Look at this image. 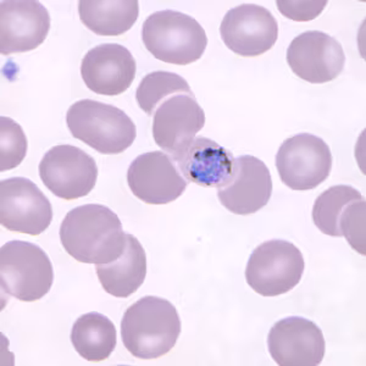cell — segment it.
I'll return each mask as SVG.
<instances>
[{
	"label": "cell",
	"mask_w": 366,
	"mask_h": 366,
	"mask_svg": "<svg viewBox=\"0 0 366 366\" xmlns=\"http://www.w3.org/2000/svg\"><path fill=\"white\" fill-rule=\"evenodd\" d=\"M64 249L84 264H108L125 248L126 233L117 214L108 207L86 204L67 212L60 226Z\"/></svg>",
	"instance_id": "cell-1"
},
{
	"label": "cell",
	"mask_w": 366,
	"mask_h": 366,
	"mask_svg": "<svg viewBox=\"0 0 366 366\" xmlns=\"http://www.w3.org/2000/svg\"><path fill=\"white\" fill-rule=\"evenodd\" d=\"M181 335V320L174 304L160 297L147 296L132 304L121 321L126 350L138 359L162 358Z\"/></svg>",
	"instance_id": "cell-2"
},
{
	"label": "cell",
	"mask_w": 366,
	"mask_h": 366,
	"mask_svg": "<svg viewBox=\"0 0 366 366\" xmlns=\"http://www.w3.org/2000/svg\"><path fill=\"white\" fill-rule=\"evenodd\" d=\"M66 124L72 137L100 154H121L137 137L136 125L125 112L97 100L82 99L71 105Z\"/></svg>",
	"instance_id": "cell-3"
},
{
	"label": "cell",
	"mask_w": 366,
	"mask_h": 366,
	"mask_svg": "<svg viewBox=\"0 0 366 366\" xmlns=\"http://www.w3.org/2000/svg\"><path fill=\"white\" fill-rule=\"evenodd\" d=\"M142 39L155 59L172 65L196 63L208 46V37L199 22L174 10L152 14L142 27Z\"/></svg>",
	"instance_id": "cell-4"
},
{
	"label": "cell",
	"mask_w": 366,
	"mask_h": 366,
	"mask_svg": "<svg viewBox=\"0 0 366 366\" xmlns=\"http://www.w3.org/2000/svg\"><path fill=\"white\" fill-rule=\"evenodd\" d=\"M53 281V265L41 247L25 241H10L1 247L0 283L6 295L36 302L48 295Z\"/></svg>",
	"instance_id": "cell-5"
},
{
	"label": "cell",
	"mask_w": 366,
	"mask_h": 366,
	"mask_svg": "<svg viewBox=\"0 0 366 366\" xmlns=\"http://www.w3.org/2000/svg\"><path fill=\"white\" fill-rule=\"evenodd\" d=\"M304 267L303 254L291 242H264L248 260L247 283L260 296H281L300 282Z\"/></svg>",
	"instance_id": "cell-6"
},
{
	"label": "cell",
	"mask_w": 366,
	"mask_h": 366,
	"mask_svg": "<svg viewBox=\"0 0 366 366\" xmlns=\"http://www.w3.org/2000/svg\"><path fill=\"white\" fill-rule=\"evenodd\" d=\"M280 177L293 191H310L329 179L332 154L324 139L300 134L288 138L276 154Z\"/></svg>",
	"instance_id": "cell-7"
},
{
	"label": "cell",
	"mask_w": 366,
	"mask_h": 366,
	"mask_svg": "<svg viewBox=\"0 0 366 366\" xmlns=\"http://www.w3.org/2000/svg\"><path fill=\"white\" fill-rule=\"evenodd\" d=\"M39 176L54 196L75 200L88 196L96 187L98 167L96 160L81 148L60 144L43 157Z\"/></svg>",
	"instance_id": "cell-8"
},
{
	"label": "cell",
	"mask_w": 366,
	"mask_h": 366,
	"mask_svg": "<svg viewBox=\"0 0 366 366\" xmlns=\"http://www.w3.org/2000/svg\"><path fill=\"white\" fill-rule=\"evenodd\" d=\"M53 220V208L36 183L25 177L0 182V222L11 232L38 236Z\"/></svg>",
	"instance_id": "cell-9"
},
{
	"label": "cell",
	"mask_w": 366,
	"mask_h": 366,
	"mask_svg": "<svg viewBox=\"0 0 366 366\" xmlns=\"http://www.w3.org/2000/svg\"><path fill=\"white\" fill-rule=\"evenodd\" d=\"M127 183L138 199L152 205L169 204L182 196L188 186L174 159L162 150L134 159L127 171Z\"/></svg>",
	"instance_id": "cell-10"
},
{
	"label": "cell",
	"mask_w": 366,
	"mask_h": 366,
	"mask_svg": "<svg viewBox=\"0 0 366 366\" xmlns=\"http://www.w3.org/2000/svg\"><path fill=\"white\" fill-rule=\"evenodd\" d=\"M220 34L225 46L234 54L253 58L274 46L279 38V24L267 8L242 4L226 13Z\"/></svg>",
	"instance_id": "cell-11"
},
{
	"label": "cell",
	"mask_w": 366,
	"mask_h": 366,
	"mask_svg": "<svg viewBox=\"0 0 366 366\" xmlns=\"http://www.w3.org/2000/svg\"><path fill=\"white\" fill-rule=\"evenodd\" d=\"M287 63L295 75L309 84H327L337 79L345 69V50L330 34L308 31L292 41Z\"/></svg>",
	"instance_id": "cell-12"
},
{
	"label": "cell",
	"mask_w": 366,
	"mask_h": 366,
	"mask_svg": "<svg viewBox=\"0 0 366 366\" xmlns=\"http://www.w3.org/2000/svg\"><path fill=\"white\" fill-rule=\"evenodd\" d=\"M271 358L280 366H317L325 357L324 335L315 322L300 317L277 321L267 336Z\"/></svg>",
	"instance_id": "cell-13"
},
{
	"label": "cell",
	"mask_w": 366,
	"mask_h": 366,
	"mask_svg": "<svg viewBox=\"0 0 366 366\" xmlns=\"http://www.w3.org/2000/svg\"><path fill=\"white\" fill-rule=\"evenodd\" d=\"M272 194V179L265 162L252 155L234 159L232 174L221 187L217 198L236 215H250L262 210Z\"/></svg>",
	"instance_id": "cell-14"
},
{
	"label": "cell",
	"mask_w": 366,
	"mask_h": 366,
	"mask_svg": "<svg viewBox=\"0 0 366 366\" xmlns=\"http://www.w3.org/2000/svg\"><path fill=\"white\" fill-rule=\"evenodd\" d=\"M153 117L155 143L171 158L179 154L205 125L204 110L193 93L169 97L159 105Z\"/></svg>",
	"instance_id": "cell-15"
},
{
	"label": "cell",
	"mask_w": 366,
	"mask_h": 366,
	"mask_svg": "<svg viewBox=\"0 0 366 366\" xmlns=\"http://www.w3.org/2000/svg\"><path fill=\"white\" fill-rule=\"evenodd\" d=\"M49 11L34 0H3L0 4V53H26L46 41Z\"/></svg>",
	"instance_id": "cell-16"
},
{
	"label": "cell",
	"mask_w": 366,
	"mask_h": 366,
	"mask_svg": "<svg viewBox=\"0 0 366 366\" xmlns=\"http://www.w3.org/2000/svg\"><path fill=\"white\" fill-rule=\"evenodd\" d=\"M137 65L127 48L105 43L92 48L81 63V76L88 89L100 96H120L136 77Z\"/></svg>",
	"instance_id": "cell-17"
},
{
	"label": "cell",
	"mask_w": 366,
	"mask_h": 366,
	"mask_svg": "<svg viewBox=\"0 0 366 366\" xmlns=\"http://www.w3.org/2000/svg\"><path fill=\"white\" fill-rule=\"evenodd\" d=\"M174 162L188 182L207 188H219L232 174L234 158L229 150L210 138L197 137Z\"/></svg>",
	"instance_id": "cell-18"
},
{
	"label": "cell",
	"mask_w": 366,
	"mask_h": 366,
	"mask_svg": "<svg viewBox=\"0 0 366 366\" xmlns=\"http://www.w3.org/2000/svg\"><path fill=\"white\" fill-rule=\"evenodd\" d=\"M96 271L107 293L117 298L132 296L147 276V255L141 242L126 233L125 248L120 257L108 264H98Z\"/></svg>",
	"instance_id": "cell-19"
},
{
	"label": "cell",
	"mask_w": 366,
	"mask_h": 366,
	"mask_svg": "<svg viewBox=\"0 0 366 366\" xmlns=\"http://www.w3.org/2000/svg\"><path fill=\"white\" fill-rule=\"evenodd\" d=\"M81 21L99 36H121L132 29L139 15L137 0H82L79 3Z\"/></svg>",
	"instance_id": "cell-20"
},
{
	"label": "cell",
	"mask_w": 366,
	"mask_h": 366,
	"mask_svg": "<svg viewBox=\"0 0 366 366\" xmlns=\"http://www.w3.org/2000/svg\"><path fill=\"white\" fill-rule=\"evenodd\" d=\"M71 342L76 352L88 362H103L115 350L117 329L108 317L100 312H88L72 326Z\"/></svg>",
	"instance_id": "cell-21"
},
{
	"label": "cell",
	"mask_w": 366,
	"mask_h": 366,
	"mask_svg": "<svg viewBox=\"0 0 366 366\" xmlns=\"http://www.w3.org/2000/svg\"><path fill=\"white\" fill-rule=\"evenodd\" d=\"M364 199L362 193L350 186H333L317 197L312 208V221L321 232L331 237H341L340 219L347 205Z\"/></svg>",
	"instance_id": "cell-22"
},
{
	"label": "cell",
	"mask_w": 366,
	"mask_h": 366,
	"mask_svg": "<svg viewBox=\"0 0 366 366\" xmlns=\"http://www.w3.org/2000/svg\"><path fill=\"white\" fill-rule=\"evenodd\" d=\"M179 93H193L186 79L169 71H155L142 79L136 92V100L144 113L153 117L164 100Z\"/></svg>",
	"instance_id": "cell-23"
},
{
	"label": "cell",
	"mask_w": 366,
	"mask_h": 366,
	"mask_svg": "<svg viewBox=\"0 0 366 366\" xmlns=\"http://www.w3.org/2000/svg\"><path fill=\"white\" fill-rule=\"evenodd\" d=\"M0 171L13 170L27 154V138L21 126L10 117H0Z\"/></svg>",
	"instance_id": "cell-24"
},
{
	"label": "cell",
	"mask_w": 366,
	"mask_h": 366,
	"mask_svg": "<svg viewBox=\"0 0 366 366\" xmlns=\"http://www.w3.org/2000/svg\"><path fill=\"white\" fill-rule=\"evenodd\" d=\"M365 199L355 200L347 205L340 219L341 237H345L350 247L362 255L365 247Z\"/></svg>",
	"instance_id": "cell-25"
},
{
	"label": "cell",
	"mask_w": 366,
	"mask_h": 366,
	"mask_svg": "<svg viewBox=\"0 0 366 366\" xmlns=\"http://www.w3.org/2000/svg\"><path fill=\"white\" fill-rule=\"evenodd\" d=\"M283 16L293 21H310L317 19L327 5V1H276Z\"/></svg>",
	"instance_id": "cell-26"
}]
</instances>
